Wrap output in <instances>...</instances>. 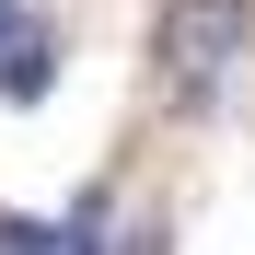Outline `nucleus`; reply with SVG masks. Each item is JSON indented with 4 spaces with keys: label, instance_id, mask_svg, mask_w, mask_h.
<instances>
[{
    "label": "nucleus",
    "instance_id": "nucleus-1",
    "mask_svg": "<svg viewBox=\"0 0 255 255\" xmlns=\"http://www.w3.org/2000/svg\"><path fill=\"white\" fill-rule=\"evenodd\" d=\"M232 47H244V0H162V23H151V70H162V93H174V116H209Z\"/></svg>",
    "mask_w": 255,
    "mask_h": 255
},
{
    "label": "nucleus",
    "instance_id": "nucleus-2",
    "mask_svg": "<svg viewBox=\"0 0 255 255\" xmlns=\"http://www.w3.org/2000/svg\"><path fill=\"white\" fill-rule=\"evenodd\" d=\"M47 81H58V35H12V47H0V93L12 105H35Z\"/></svg>",
    "mask_w": 255,
    "mask_h": 255
},
{
    "label": "nucleus",
    "instance_id": "nucleus-3",
    "mask_svg": "<svg viewBox=\"0 0 255 255\" xmlns=\"http://www.w3.org/2000/svg\"><path fill=\"white\" fill-rule=\"evenodd\" d=\"M0 47H12V0H0Z\"/></svg>",
    "mask_w": 255,
    "mask_h": 255
}]
</instances>
